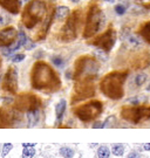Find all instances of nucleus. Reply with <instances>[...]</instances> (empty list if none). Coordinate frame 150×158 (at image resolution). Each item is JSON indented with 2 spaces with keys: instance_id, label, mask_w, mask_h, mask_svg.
<instances>
[{
  "instance_id": "1",
  "label": "nucleus",
  "mask_w": 150,
  "mask_h": 158,
  "mask_svg": "<svg viewBox=\"0 0 150 158\" xmlns=\"http://www.w3.org/2000/svg\"><path fill=\"white\" fill-rule=\"evenodd\" d=\"M31 83L34 89L45 93H54L61 88V80L49 64L42 61L34 63L31 72Z\"/></svg>"
},
{
  "instance_id": "2",
  "label": "nucleus",
  "mask_w": 150,
  "mask_h": 158,
  "mask_svg": "<svg viewBox=\"0 0 150 158\" xmlns=\"http://www.w3.org/2000/svg\"><path fill=\"white\" fill-rule=\"evenodd\" d=\"M128 76V72H111L107 74L100 82L102 94L110 100H120L124 95V82Z\"/></svg>"
},
{
  "instance_id": "3",
  "label": "nucleus",
  "mask_w": 150,
  "mask_h": 158,
  "mask_svg": "<svg viewBox=\"0 0 150 158\" xmlns=\"http://www.w3.org/2000/svg\"><path fill=\"white\" fill-rule=\"evenodd\" d=\"M100 70V64L95 57L81 56L75 61L74 79L76 82H93Z\"/></svg>"
},
{
  "instance_id": "4",
  "label": "nucleus",
  "mask_w": 150,
  "mask_h": 158,
  "mask_svg": "<svg viewBox=\"0 0 150 158\" xmlns=\"http://www.w3.org/2000/svg\"><path fill=\"white\" fill-rule=\"evenodd\" d=\"M106 23V15L103 11L97 5H92L89 7L87 17H86V25L84 29V38L89 39L99 33L103 28Z\"/></svg>"
},
{
  "instance_id": "5",
  "label": "nucleus",
  "mask_w": 150,
  "mask_h": 158,
  "mask_svg": "<svg viewBox=\"0 0 150 158\" xmlns=\"http://www.w3.org/2000/svg\"><path fill=\"white\" fill-rule=\"evenodd\" d=\"M47 12V6L42 0H32L22 12L21 21L27 28H33L42 20Z\"/></svg>"
},
{
  "instance_id": "6",
  "label": "nucleus",
  "mask_w": 150,
  "mask_h": 158,
  "mask_svg": "<svg viewBox=\"0 0 150 158\" xmlns=\"http://www.w3.org/2000/svg\"><path fill=\"white\" fill-rule=\"evenodd\" d=\"M102 110H103V106L100 101H90L76 108L74 110V114L82 122H90L97 118L102 114Z\"/></svg>"
},
{
  "instance_id": "7",
  "label": "nucleus",
  "mask_w": 150,
  "mask_h": 158,
  "mask_svg": "<svg viewBox=\"0 0 150 158\" xmlns=\"http://www.w3.org/2000/svg\"><path fill=\"white\" fill-rule=\"evenodd\" d=\"M80 25H81V12H80V10H78V11H74L69 15L67 23L62 27L61 33H60V39L63 42H69V41L75 40L78 36V31Z\"/></svg>"
},
{
  "instance_id": "8",
  "label": "nucleus",
  "mask_w": 150,
  "mask_h": 158,
  "mask_svg": "<svg viewBox=\"0 0 150 158\" xmlns=\"http://www.w3.org/2000/svg\"><path fill=\"white\" fill-rule=\"evenodd\" d=\"M121 117L129 123L139 124L141 122L150 119V107H124L121 110Z\"/></svg>"
},
{
  "instance_id": "9",
  "label": "nucleus",
  "mask_w": 150,
  "mask_h": 158,
  "mask_svg": "<svg viewBox=\"0 0 150 158\" xmlns=\"http://www.w3.org/2000/svg\"><path fill=\"white\" fill-rule=\"evenodd\" d=\"M41 101L34 94H21L14 102V108L19 111H32L39 109Z\"/></svg>"
},
{
  "instance_id": "10",
  "label": "nucleus",
  "mask_w": 150,
  "mask_h": 158,
  "mask_svg": "<svg viewBox=\"0 0 150 158\" xmlns=\"http://www.w3.org/2000/svg\"><path fill=\"white\" fill-rule=\"evenodd\" d=\"M115 41H116V32L110 27V28L107 29L103 34H101L97 38H95L90 44L95 46V47H99L102 51L109 52L115 45Z\"/></svg>"
},
{
  "instance_id": "11",
  "label": "nucleus",
  "mask_w": 150,
  "mask_h": 158,
  "mask_svg": "<svg viewBox=\"0 0 150 158\" xmlns=\"http://www.w3.org/2000/svg\"><path fill=\"white\" fill-rule=\"evenodd\" d=\"M95 94V87L93 82H76L72 97V103L80 102L89 98Z\"/></svg>"
},
{
  "instance_id": "12",
  "label": "nucleus",
  "mask_w": 150,
  "mask_h": 158,
  "mask_svg": "<svg viewBox=\"0 0 150 158\" xmlns=\"http://www.w3.org/2000/svg\"><path fill=\"white\" fill-rule=\"evenodd\" d=\"M1 88L10 94H15L18 91V74L14 68H8V70L6 72Z\"/></svg>"
},
{
  "instance_id": "13",
  "label": "nucleus",
  "mask_w": 150,
  "mask_h": 158,
  "mask_svg": "<svg viewBox=\"0 0 150 158\" xmlns=\"http://www.w3.org/2000/svg\"><path fill=\"white\" fill-rule=\"evenodd\" d=\"M18 119V114L7 108L0 109V128H7L13 125V123Z\"/></svg>"
},
{
  "instance_id": "14",
  "label": "nucleus",
  "mask_w": 150,
  "mask_h": 158,
  "mask_svg": "<svg viewBox=\"0 0 150 158\" xmlns=\"http://www.w3.org/2000/svg\"><path fill=\"white\" fill-rule=\"evenodd\" d=\"M18 32L14 27H6L0 31V47L12 46L14 40L17 39Z\"/></svg>"
},
{
  "instance_id": "15",
  "label": "nucleus",
  "mask_w": 150,
  "mask_h": 158,
  "mask_svg": "<svg viewBox=\"0 0 150 158\" xmlns=\"http://www.w3.org/2000/svg\"><path fill=\"white\" fill-rule=\"evenodd\" d=\"M122 41H124V44L133 49H137L142 46L141 39L139 36L130 33V31L128 28L122 29Z\"/></svg>"
},
{
  "instance_id": "16",
  "label": "nucleus",
  "mask_w": 150,
  "mask_h": 158,
  "mask_svg": "<svg viewBox=\"0 0 150 158\" xmlns=\"http://www.w3.org/2000/svg\"><path fill=\"white\" fill-rule=\"evenodd\" d=\"M20 4L19 0H0V6L5 8L6 11L11 12L12 14H18L20 11Z\"/></svg>"
},
{
  "instance_id": "17",
  "label": "nucleus",
  "mask_w": 150,
  "mask_h": 158,
  "mask_svg": "<svg viewBox=\"0 0 150 158\" xmlns=\"http://www.w3.org/2000/svg\"><path fill=\"white\" fill-rule=\"evenodd\" d=\"M26 41H27L26 34L24 33L22 31H20V33H19V39H18V41L13 46H10L7 49H4V54H5V55H8L10 53H12V52H14V51H17V49H19L20 47H22V46L26 44Z\"/></svg>"
},
{
  "instance_id": "18",
  "label": "nucleus",
  "mask_w": 150,
  "mask_h": 158,
  "mask_svg": "<svg viewBox=\"0 0 150 158\" xmlns=\"http://www.w3.org/2000/svg\"><path fill=\"white\" fill-rule=\"evenodd\" d=\"M69 15V8L66 6H60L54 11V18L56 20H63Z\"/></svg>"
},
{
  "instance_id": "19",
  "label": "nucleus",
  "mask_w": 150,
  "mask_h": 158,
  "mask_svg": "<svg viewBox=\"0 0 150 158\" xmlns=\"http://www.w3.org/2000/svg\"><path fill=\"white\" fill-rule=\"evenodd\" d=\"M27 117H28V125H29V127H33V125L38 124V123H39V119H40L39 109L32 110V111H28Z\"/></svg>"
},
{
  "instance_id": "20",
  "label": "nucleus",
  "mask_w": 150,
  "mask_h": 158,
  "mask_svg": "<svg viewBox=\"0 0 150 158\" xmlns=\"http://www.w3.org/2000/svg\"><path fill=\"white\" fill-rule=\"evenodd\" d=\"M66 106L67 103L65 100H61V101L58 103V106H56V121L58 122H61L62 121V117H63V115H65V111H66Z\"/></svg>"
},
{
  "instance_id": "21",
  "label": "nucleus",
  "mask_w": 150,
  "mask_h": 158,
  "mask_svg": "<svg viewBox=\"0 0 150 158\" xmlns=\"http://www.w3.org/2000/svg\"><path fill=\"white\" fill-rule=\"evenodd\" d=\"M52 19H53V13H50L49 15H48V18L46 19V23H45V25L42 26V28H41V31L38 33V40H42L46 36V34L48 32V28H49V25L52 23Z\"/></svg>"
},
{
  "instance_id": "22",
  "label": "nucleus",
  "mask_w": 150,
  "mask_h": 158,
  "mask_svg": "<svg viewBox=\"0 0 150 158\" xmlns=\"http://www.w3.org/2000/svg\"><path fill=\"white\" fill-rule=\"evenodd\" d=\"M139 34H141V36L144 39V41H147L150 45V21L145 23L144 25L141 27Z\"/></svg>"
},
{
  "instance_id": "23",
  "label": "nucleus",
  "mask_w": 150,
  "mask_h": 158,
  "mask_svg": "<svg viewBox=\"0 0 150 158\" xmlns=\"http://www.w3.org/2000/svg\"><path fill=\"white\" fill-rule=\"evenodd\" d=\"M145 81H147V75L144 73H139L134 77V85L135 87H141L144 85Z\"/></svg>"
},
{
  "instance_id": "24",
  "label": "nucleus",
  "mask_w": 150,
  "mask_h": 158,
  "mask_svg": "<svg viewBox=\"0 0 150 158\" xmlns=\"http://www.w3.org/2000/svg\"><path fill=\"white\" fill-rule=\"evenodd\" d=\"M124 150H126V148L124 145L122 144H114L113 147H111V152L114 153L115 156H123V153H124Z\"/></svg>"
},
{
  "instance_id": "25",
  "label": "nucleus",
  "mask_w": 150,
  "mask_h": 158,
  "mask_svg": "<svg viewBox=\"0 0 150 158\" xmlns=\"http://www.w3.org/2000/svg\"><path fill=\"white\" fill-rule=\"evenodd\" d=\"M110 156V150L106 147V145H102L97 150V157L99 158H109Z\"/></svg>"
},
{
  "instance_id": "26",
  "label": "nucleus",
  "mask_w": 150,
  "mask_h": 158,
  "mask_svg": "<svg viewBox=\"0 0 150 158\" xmlns=\"http://www.w3.org/2000/svg\"><path fill=\"white\" fill-rule=\"evenodd\" d=\"M60 153H61V156L63 158H73V156H74V150H73L72 148L63 147L60 149Z\"/></svg>"
},
{
  "instance_id": "27",
  "label": "nucleus",
  "mask_w": 150,
  "mask_h": 158,
  "mask_svg": "<svg viewBox=\"0 0 150 158\" xmlns=\"http://www.w3.org/2000/svg\"><path fill=\"white\" fill-rule=\"evenodd\" d=\"M35 155V150L33 148H25L22 151V158H33Z\"/></svg>"
},
{
  "instance_id": "28",
  "label": "nucleus",
  "mask_w": 150,
  "mask_h": 158,
  "mask_svg": "<svg viewBox=\"0 0 150 158\" xmlns=\"http://www.w3.org/2000/svg\"><path fill=\"white\" fill-rule=\"evenodd\" d=\"M12 148H13V145H12L11 143H5L4 145H2V151H1V157H6L7 156V153L10 152L12 150Z\"/></svg>"
},
{
  "instance_id": "29",
  "label": "nucleus",
  "mask_w": 150,
  "mask_h": 158,
  "mask_svg": "<svg viewBox=\"0 0 150 158\" xmlns=\"http://www.w3.org/2000/svg\"><path fill=\"white\" fill-rule=\"evenodd\" d=\"M52 61H53V63H54L55 66H58V67H61L62 64H63V60H62V57H60V56H53L52 57Z\"/></svg>"
},
{
  "instance_id": "30",
  "label": "nucleus",
  "mask_w": 150,
  "mask_h": 158,
  "mask_svg": "<svg viewBox=\"0 0 150 158\" xmlns=\"http://www.w3.org/2000/svg\"><path fill=\"white\" fill-rule=\"evenodd\" d=\"M107 52H105V51H102V49H99V51H96V56H99L102 60V61H106L107 60V54H106Z\"/></svg>"
},
{
  "instance_id": "31",
  "label": "nucleus",
  "mask_w": 150,
  "mask_h": 158,
  "mask_svg": "<svg viewBox=\"0 0 150 158\" xmlns=\"http://www.w3.org/2000/svg\"><path fill=\"white\" fill-rule=\"evenodd\" d=\"M115 11H116V13L118 14V15H123V14L126 13V6L117 5L116 7H115Z\"/></svg>"
},
{
  "instance_id": "32",
  "label": "nucleus",
  "mask_w": 150,
  "mask_h": 158,
  "mask_svg": "<svg viewBox=\"0 0 150 158\" xmlns=\"http://www.w3.org/2000/svg\"><path fill=\"white\" fill-rule=\"evenodd\" d=\"M25 59V54H17L12 57V62H20Z\"/></svg>"
},
{
  "instance_id": "33",
  "label": "nucleus",
  "mask_w": 150,
  "mask_h": 158,
  "mask_svg": "<svg viewBox=\"0 0 150 158\" xmlns=\"http://www.w3.org/2000/svg\"><path fill=\"white\" fill-rule=\"evenodd\" d=\"M129 102L131 104H134V106H137V104H139V102H141V97H133V98L129 100Z\"/></svg>"
},
{
  "instance_id": "34",
  "label": "nucleus",
  "mask_w": 150,
  "mask_h": 158,
  "mask_svg": "<svg viewBox=\"0 0 150 158\" xmlns=\"http://www.w3.org/2000/svg\"><path fill=\"white\" fill-rule=\"evenodd\" d=\"M10 21V19L7 17H5V15H0V23L1 25H5V23H7Z\"/></svg>"
},
{
  "instance_id": "35",
  "label": "nucleus",
  "mask_w": 150,
  "mask_h": 158,
  "mask_svg": "<svg viewBox=\"0 0 150 158\" xmlns=\"http://www.w3.org/2000/svg\"><path fill=\"white\" fill-rule=\"evenodd\" d=\"M128 158H141L139 152H136V151H131V152L128 155Z\"/></svg>"
},
{
  "instance_id": "36",
  "label": "nucleus",
  "mask_w": 150,
  "mask_h": 158,
  "mask_svg": "<svg viewBox=\"0 0 150 158\" xmlns=\"http://www.w3.org/2000/svg\"><path fill=\"white\" fill-rule=\"evenodd\" d=\"M25 45H26V49H32V48H33L34 47V44L33 42H32V41H26V44H25Z\"/></svg>"
},
{
  "instance_id": "37",
  "label": "nucleus",
  "mask_w": 150,
  "mask_h": 158,
  "mask_svg": "<svg viewBox=\"0 0 150 158\" xmlns=\"http://www.w3.org/2000/svg\"><path fill=\"white\" fill-rule=\"evenodd\" d=\"M93 128H94V129H97V128H103V123H100V122H96V123H94V125H93Z\"/></svg>"
},
{
  "instance_id": "38",
  "label": "nucleus",
  "mask_w": 150,
  "mask_h": 158,
  "mask_svg": "<svg viewBox=\"0 0 150 158\" xmlns=\"http://www.w3.org/2000/svg\"><path fill=\"white\" fill-rule=\"evenodd\" d=\"M22 147H25V148H33V147H35V143H24V144H22Z\"/></svg>"
},
{
  "instance_id": "39",
  "label": "nucleus",
  "mask_w": 150,
  "mask_h": 158,
  "mask_svg": "<svg viewBox=\"0 0 150 158\" xmlns=\"http://www.w3.org/2000/svg\"><path fill=\"white\" fill-rule=\"evenodd\" d=\"M143 149H144L145 151H150V143H147L143 145Z\"/></svg>"
},
{
  "instance_id": "40",
  "label": "nucleus",
  "mask_w": 150,
  "mask_h": 158,
  "mask_svg": "<svg viewBox=\"0 0 150 158\" xmlns=\"http://www.w3.org/2000/svg\"><path fill=\"white\" fill-rule=\"evenodd\" d=\"M106 1H108V2H113L114 0H106Z\"/></svg>"
},
{
  "instance_id": "41",
  "label": "nucleus",
  "mask_w": 150,
  "mask_h": 158,
  "mask_svg": "<svg viewBox=\"0 0 150 158\" xmlns=\"http://www.w3.org/2000/svg\"><path fill=\"white\" fill-rule=\"evenodd\" d=\"M145 7H147V8H150V5H145Z\"/></svg>"
},
{
  "instance_id": "42",
  "label": "nucleus",
  "mask_w": 150,
  "mask_h": 158,
  "mask_svg": "<svg viewBox=\"0 0 150 158\" xmlns=\"http://www.w3.org/2000/svg\"><path fill=\"white\" fill-rule=\"evenodd\" d=\"M20 1H21V2H25V1H28V0H20Z\"/></svg>"
},
{
  "instance_id": "43",
  "label": "nucleus",
  "mask_w": 150,
  "mask_h": 158,
  "mask_svg": "<svg viewBox=\"0 0 150 158\" xmlns=\"http://www.w3.org/2000/svg\"><path fill=\"white\" fill-rule=\"evenodd\" d=\"M73 2H76V1H78V0H72Z\"/></svg>"
},
{
  "instance_id": "44",
  "label": "nucleus",
  "mask_w": 150,
  "mask_h": 158,
  "mask_svg": "<svg viewBox=\"0 0 150 158\" xmlns=\"http://www.w3.org/2000/svg\"><path fill=\"white\" fill-rule=\"evenodd\" d=\"M0 67H1V59H0Z\"/></svg>"
},
{
  "instance_id": "45",
  "label": "nucleus",
  "mask_w": 150,
  "mask_h": 158,
  "mask_svg": "<svg viewBox=\"0 0 150 158\" xmlns=\"http://www.w3.org/2000/svg\"><path fill=\"white\" fill-rule=\"evenodd\" d=\"M148 90H150V85H149V87H148Z\"/></svg>"
},
{
  "instance_id": "46",
  "label": "nucleus",
  "mask_w": 150,
  "mask_h": 158,
  "mask_svg": "<svg viewBox=\"0 0 150 158\" xmlns=\"http://www.w3.org/2000/svg\"><path fill=\"white\" fill-rule=\"evenodd\" d=\"M0 80H1V79H0Z\"/></svg>"
}]
</instances>
